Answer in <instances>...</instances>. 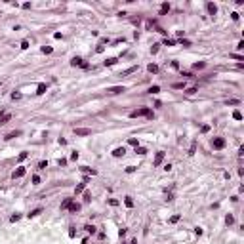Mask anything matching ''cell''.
<instances>
[{
  "instance_id": "obj_1",
  "label": "cell",
  "mask_w": 244,
  "mask_h": 244,
  "mask_svg": "<svg viewBox=\"0 0 244 244\" xmlns=\"http://www.w3.org/2000/svg\"><path fill=\"white\" fill-rule=\"evenodd\" d=\"M130 116L132 118H137V116H147V118H153V111H151L149 107H141V109H137V111H132L130 113Z\"/></svg>"
},
{
  "instance_id": "obj_2",
  "label": "cell",
  "mask_w": 244,
  "mask_h": 244,
  "mask_svg": "<svg viewBox=\"0 0 244 244\" xmlns=\"http://www.w3.org/2000/svg\"><path fill=\"white\" fill-rule=\"evenodd\" d=\"M225 145H227L225 137H214V139H212V147H214L215 151H221V149H225Z\"/></svg>"
},
{
  "instance_id": "obj_3",
  "label": "cell",
  "mask_w": 244,
  "mask_h": 244,
  "mask_svg": "<svg viewBox=\"0 0 244 244\" xmlns=\"http://www.w3.org/2000/svg\"><path fill=\"white\" fill-rule=\"evenodd\" d=\"M71 65L73 67H82V69H90V63H86L82 57H73L71 59Z\"/></svg>"
},
{
  "instance_id": "obj_4",
  "label": "cell",
  "mask_w": 244,
  "mask_h": 244,
  "mask_svg": "<svg viewBox=\"0 0 244 244\" xmlns=\"http://www.w3.org/2000/svg\"><path fill=\"white\" fill-rule=\"evenodd\" d=\"M162 160H164V151H158V153H156V156H154V160H153V166H154V168L160 166V164H162Z\"/></svg>"
},
{
  "instance_id": "obj_5",
  "label": "cell",
  "mask_w": 244,
  "mask_h": 244,
  "mask_svg": "<svg viewBox=\"0 0 244 244\" xmlns=\"http://www.w3.org/2000/svg\"><path fill=\"white\" fill-rule=\"evenodd\" d=\"M107 92H109V94H113V95H116V94L126 92V88H124V86H113V88H107Z\"/></svg>"
},
{
  "instance_id": "obj_6",
  "label": "cell",
  "mask_w": 244,
  "mask_h": 244,
  "mask_svg": "<svg viewBox=\"0 0 244 244\" xmlns=\"http://www.w3.org/2000/svg\"><path fill=\"white\" fill-rule=\"evenodd\" d=\"M206 10H208L210 15H215V13H218V6H215L214 2H206Z\"/></svg>"
},
{
  "instance_id": "obj_7",
  "label": "cell",
  "mask_w": 244,
  "mask_h": 244,
  "mask_svg": "<svg viewBox=\"0 0 244 244\" xmlns=\"http://www.w3.org/2000/svg\"><path fill=\"white\" fill-rule=\"evenodd\" d=\"M25 174H27V170H25L23 166H19V168H17V170H15V172L12 174V177H13V179H15V177H23Z\"/></svg>"
},
{
  "instance_id": "obj_8",
  "label": "cell",
  "mask_w": 244,
  "mask_h": 244,
  "mask_svg": "<svg viewBox=\"0 0 244 244\" xmlns=\"http://www.w3.org/2000/svg\"><path fill=\"white\" fill-rule=\"evenodd\" d=\"M74 133H76V135H90L92 130L90 128H74Z\"/></svg>"
},
{
  "instance_id": "obj_9",
  "label": "cell",
  "mask_w": 244,
  "mask_h": 244,
  "mask_svg": "<svg viewBox=\"0 0 244 244\" xmlns=\"http://www.w3.org/2000/svg\"><path fill=\"white\" fill-rule=\"evenodd\" d=\"M10 118H12V115H10V113H2V115H0V126L8 124V122H10Z\"/></svg>"
},
{
  "instance_id": "obj_10",
  "label": "cell",
  "mask_w": 244,
  "mask_h": 244,
  "mask_svg": "<svg viewBox=\"0 0 244 244\" xmlns=\"http://www.w3.org/2000/svg\"><path fill=\"white\" fill-rule=\"evenodd\" d=\"M124 154H126V149H124V147H116V149L113 151V156H116V158L124 156Z\"/></svg>"
},
{
  "instance_id": "obj_11",
  "label": "cell",
  "mask_w": 244,
  "mask_h": 244,
  "mask_svg": "<svg viewBox=\"0 0 244 244\" xmlns=\"http://www.w3.org/2000/svg\"><path fill=\"white\" fill-rule=\"evenodd\" d=\"M147 71L153 73V74H156V73H158V65H156V63H149V65H147Z\"/></svg>"
},
{
  "instance_id": "obj_12",
  "label": "cell",
  "mask_w": 244,
  "mask_h": 244,
  "mask_svg": "<svg viewBox=\"0 0 244 244\" xmlns=\"http://www.w3.org/2000/svg\"><path fill=\"white\" fill-rule=\"evenodd\" d=\"M135 71H137V67H135V65H132V67H128L126 71H122V73H120V76H126V74H132V73H135Z\"/></svg>"
},
{
  "instance_id": "obj_13",
  "label": "cell",
  "mask_w": 244,
  "mask_h": 244,
  "mask_svg": "<svg viewBox=\"0 0 244 244\" xmlns=\"http://www.w3.org/2000/svg\"><path fill=\"white\" fill-rule=\"evenodd\" d=\"M46 90H48V86L44 84V82H40V84H38V88H36V94H38V95H42V94H46Z\"/></svg>"
},
{
  "instance_id": "obj_14",
  "label": "cell",
  "mask_w": 244,
  "mask_h": 244,
  "mask_svg": "<svg viewBox=\"0 0 244 244\" xmlns=\"http://www.w3.org/2000/svg\"><path fill=\"white\" fill-rule=\"evenodd\" d=\"M84 189H86V183L82 181V183H78V185H76V189H74V195H80V193H84Z\"/></svg>"
},
{
  "instance_id": "obj_15",
  "label": "cell",
  "mask_w": 244,
  "mask_h": 244,
  "mask_svg": "<svg viewBox=\"0 0 244 244\" xmlns=\"http://www.w3.org/2000/svg\"><path fill=\"white\" fill-rule=\"evenodd\" d=\"M71 202H73V198H65V200L61 202V210H69V206H71Z\"/></svg>"
},
{
  "instance_id": "obj_16",
  "label": "cell",
  "mask_w": 244,
  "mask_h": 244,
  "mask_svg": "<svg viewBox=\"0 0 244 244\" xmlns=\"http://www.w3.org/2000/svg\"><path fill=\"white\" fill-rule=\"evenodd\" d=\"M116 61H118V57H109V59H105V67H113Z\"/></svg>"
},
{
  "instance_id": "obj_17",
  "label": "cell",
  "mask_w": 244,
  "mask_h": 244,
  "mask_svg": "<svg viewBox=\"0 0 244 244\" xmlns=\"http://www.w3.org/2000/svg\"><path fill=\"white\" fill-rule=\"evenodd\" d=\"M170 12V4H168V2H164L162 6H160V15H164V13H168Z\"/></svg>"
},
{
  "instance_id": "obj_18",
  "label": "cell",
  "mask_w": 244,
  "mask_h": 244,
  "mask_svg": "<svg viewBox=\"0 0 244 244\" xmlns=\"http://www.w3.org/2000/svg\"><path fill=\"white\" fill-rule=\"evenodd\" d=\"M80 170L84 172V174H92V176H95V174H97L95 170H92V168H88V166H80Z\"/></svg>"
},
{
  "instance_id": "obj_19",
  "label": "cell",
  "mask_w": 244,
  "mask_h": 244,
  "mask_svg": "<svg viewBox=\"0 0 244 244\" xmlns=\"http://www.w3.org/2000/svg\"><path fill=\"white\" fill-rule=\"evenodd\" d=\"M69 210H71V212H78V210H80V204H78V202H71Z\"/></svg>"
},
{
  "instance_id": "obj_20",
  "label": "cell",
  "mask_w": 244,
  "mask_h": 244,
  "mask_svg": "<svg viewBox=\"0 0 244 244\" xmlns=\"http://www.w3.org/2000/svg\"><path fill=\"white\" fill-rule=\"evenodd\" d=\"M17 135H21V132H19V130H17V132H10L8 135L4 137V139H13V137H17Z\"/></svg>"
},
{
  "instance_id": "obj_21",
  "label": "cell",
  "mask_w": 244,
  "mask_h": 244,
  "mask_svg": "<svg viewBox=\"0 0 244 244\" xmlns=\"http://www.w3.org/2000/svg\"><path fill=\"white\" fill-rule=\"evenodd\" d=\"M40 214H42V208H36V210H33L29 214V218H36V215H40Z\"/></svg>"
},
{
  "instance_id": "obj_22",
  "label": "cell",
  "mask_w": 244,
  "mask_h": 244,
  "mask_svg": "<svg viewBox=\"0 0 244 244\" xmlns=\"http://www.w3.org/2000/svg\"><path fill=\"white\" fill-rule=\"evenodd\" d=\"M124 204L128 206V208H133V200H132V197H126V198H124Z\"/></svg>"
},
{
  "instance_id": "obj_23",
  "label": "cell",
  "mask_w": 244,
  "mask_h": 244,
  "mask_svg": "<svg viewBox=\"0 0 244 244\" xmlns=\"http://www.w3.org/2000/svg\"><path fill=\"white\" fill-rule=\"evenodd\" d=\"M128 143H130V145H133V147H139V141H137V137H130Z\"/></svg>"
},
{
  "instance_id": "obj_24",
  "label": "cell",
  "mask_w": 244,
  "mask_h": 244,
  "mask_svg": "<svg viewBox=\"0 0 244 244\" xmlns=\"http://www.w3.org/2000/svg\"><path fill=\"white\" fill-rule=\"evenodd\" d=\"M225 223H227V225H233V223H235V218H233L231 214H229V215H225Z\"/></svg>"
},
{
  "instance_id": "obj_25",
  "label": "cell",
  "mask_w": 244,
  "mask_h": 244,
  "mask_svg": "<svg viewBox=\"0 0 244 244\" xmlns=\"http://www.w3.org/2000/svg\"><path fill=\"white\" fill-rule=\"evenodd\" d=\"M233 118L235 120H242V113L240 111H233Z\"/></svg>"
},
{
  "instance_id": "obj_26",
  "label": "cell",
  "mask_w": 244,
  "mask_h": 244,
  "mask_svg": "<svg viewBox=\"0 0 244 244\" xmlns=\"http://www.w3.org/2000/svg\"><path fill=\"white\" fill-rule=\"evenodd\" d=\"M206 67V63H204V61H200V63H195L193 65V69H195V71H198V69H204Z\"/></svg>"
},
{
  "instance_id": "obj_27",
  "label": "cell",
  "mask_w": 244,
  "mask_h": 244,
  "mask_svg": "<svg viewBox=\"0 0 244 244\" xmlns=\"http://www.w3.org/2000/svg\"><path fill=\"white\" fill-rule=\"evenodd\" d=\"M160 92V86H151L149 88V94H158Z\"/></svg>"
},
{
  "instance_id": "obj_28",
  "label": "cell",
  "mask_w": 244,
  "mask_h": 244,
  "mask_svg": "<svg viewBox=\"0 0 244 244\" xmlns=\"http://www.w3.org/2000/svg\"><path fill=\"white\" fill-rule=\"evenodd\" d=\"M27 156H29V153H25V151H23V153H19V156H17V160H19V162H23V160H25Z\"/></svg>"
},
{
  "instance_id": "obj_29",
  "label": "cell",
  "mask_w": 244,
  "mask_h": 244,
  "mask_svg": "<svg viewBox=\"0 0 244 244\" xmlns=\"http://www.w3.org/2000/svg\"><path fill=\"white\" fill-rule=\"evenodd\" d=\"M174 88H176V90H185V82H176Z\"/></svg>"
},
{
  "instance_id": "obj_30",
  "label": "cell",
  "mask_w": 244,
  "mask_h": 244,
  "mask_svg": "<svg viewBox=\"0 0 244 244\" xmlns=\"http://www.w3.org/2000/svg\"><path fill=\"white\" fill-rule=\"evenodd\" d=\"M19 219H21V214H13L12 218H10V221H12V223H15V221H19Z\"/></svg>"
},
{
  "instance_id": "obj_31",
  "label": "cell",
  "mask_w": 244,
  "mask_h": 244,
  "mask_svg": "<svg viewBox=\"0 0 244 244\" xmlns=\"http://www.w3.org/2000/svg\"><path fill=\"white\" fill-rule=\"evenodd\" d=\"M208 132H210V126H208V124H202L200 126V133H208Z\"/></svg>"
},
{
  "instance_id": "obj_32",
  "label": "cell",
  "mask_w": 244,
  "mask_h": 244,
  "mask_svg": "<svg viewBox=\"0 0 244 244\" xmlns=\"http://www.w3.org/2000/svg\"><path fill=\"white\" fill-rule=\"evenodd\" d=\"M135 153L137 154H147V149L145 147H135Z\"/></svg>"
},
{
  "instance_id": "obj_33",
  "label": "cell",
  "mask_w": 244,
  "mask_h": 244,
  "mask_svg": "<svg viewBox=\"0 0 244 244\" xmlns=\"http://www.w3.org/2000/svg\"><path fill=\"white\" fill-rule=\"evenodd\" d=\"M51 51H53L51 46H42V53H51Z\"/></svg>"
},
{
  "instance_id": "obj_34",
  "label": "cell",
  "mask_w": 244,
  "mask_h": 244,
  "mask_svg": "<svg viewBox=\"0 0 244 244\" xmlns=\"http://www.w3.org/2000/svg\"><path fill=\"white\" fill-rule=\"evenodd\" d=\"M195 92H198V88L197 86H193V88H187V92H185V94H189V95H193Z\"/></svg>"
},
{
  "instance_id": "obj_35",
  "label": "cell",
  "mask_w": 244,
  "mask_h": 244,
  "mask_svg": "<svg viewBox=\"0 0 244 244\" xmlns=\"http://www.w3.org/2000/svg\"><path fill=\"white\" fill-rule=\"evenodd\" d=\"M176 44V40H172V38H164V46H174Z\"/></svg>"
},
{
  "instance_id": "obj_36",
  "label": "cell",
  "mask_w": 244,
  "mask_h": 244,
  "mask_svg": "<svg viewBox=\"0 0 244 244\" xmlns=\"http://www.w3.org/2000/svg\"><path fill=\"white\" fill-rule=\"evenodd\" d=\"M195 151H197V141L191 143V149H189V154H195Z\"/></svg>"
},
{
  "instance_id": "obj_37",
  "label": "cell",
  "mask_w": 244,
  "mask_h": 244,
  "mask_svg": "<svg viewBox=\"0 0 244 244\" xmlns=\"http://www.w3.org/2000/svg\"><path fill=\"white\" fill-rule=\"evenodd\" d=\"M38 168H40V170H46V168H48V160H42V162H38Z\"/></svg>"
},
{
  "instance_id": "obj_38",
  "label": "cell",
  "mask_w": 244,
  "mask_h": 244,
  "mask_svg": "<svg viewBox=\"0 0 244 244\" xmlns=\"http://www.w3.org/2000/svg\"><path fill=\"white\" fill-rule=\"evenodd\" d=\"M158 48H160V44H153V46H151V53H156Z\"/></svg>"
},
{
  "instance_id": "obj_39",
  "label": "cell",
  "mask_w": 244,
  "mask_h": 244,
  "mask_svg": "<svg viewBox=\"0 0 244 244\" xmlns=\"http://www.w3.org/2000/svg\"><path fill=\"white\" fill-rule=\"evenodd\" d=\"M86 231H88V233H92V235H94V233H95V227H94V225H86Z\"/></svg>"
},
{
  "instance_id": "obj_40",
  "label": "cell",
  "mask_w": 244,
  "mask_h": 244,
  "mask_svg": "<svg viewBox=\"0 0 244 244\" xmlns=\"http://www.w3.org/2000/svg\"><path fill=\"white\" fill-rule=\"evenodd\" d=\"M179 219H181V215H172V218H170V223H177Z\"/></svg>"
},
{
  "instance_id": "obj_41",
  "label": "cell",
  "mask_w": 244,
  "mask_h": 244,
  "mask_svg": "<svg viewBox=\"0 0 244 244\" xmlns=\"http://www.w3.org/2000/svg\"><path fill=\"white\" fill-rule=\"evenodd\" d=\"M181 76H183V78H191V76H193V74L189 73V71H181Z\"/></svg>"
},
{
  "instance_id": "obj_42",
  "label": "cell",
  "mask_w": 244,
  "mask_h": 244,
  "mask_svg": "<svg viewBox=\"0 0 244 244\" xmlns=\"http://www.w3.org/2000/svg\"><path fill=\"white\" fill-rule=\"evenodd\" d=\"M238 99H227V105H238Z\"/></svg>"
},
{
  "instance_id": "obj_43",
  "label": "cell",
  "mask_w": 244,
  "mask_h": 244,
  "mask_svg": "<svg viewBox=\"0 0 244 244\" xmlns=\"http://www.w3.org/2000/svg\"><path fill=\"white\" fill-rule=\"evenodd\" d=\"M181 46H191V40H187V38H181Z\"/></svg>"
},
{
  "instance_id": "obj_44",
  "label": "cell",
  "mask_w": 244,
  "mask_h": 244,
  "mask_svg": "<svg viewBox=\"0 0 244 244\" xmlns=\"http://www.w3.org/2000/svg\"><path fill=\"white\" fill-rule=\"evenodd\" d=\"M84 200H86V202H90V200H92V195L88 193V191H86V193H84Z\"/></svg>"
},
{
  "instance_id": "obj_45",
  "label": "cell",
  "mask_w": 244,
  "mask_h": 244,
  "mask_svg": "<svg viewBox=\"0 0 244 244\" xmlns=\"http://www.w3.org/2000/svg\"><path fill=\"white\" fill-rule=\"evenodd\" d=\"M12 99H21V94H19V92H13V94H12Z\"/></svg>"
},
{
  "instance_id": "obj_46",
  "label": "cell",
  "mask_w": 244,
  "mask_h": 244,
  "mask_svg": "<svg viewBox=\"0 0 244 244\" xmlns=\"http://www.w3.org/2000/svg\"><path fill=\"white\" fill-rule=\"evenodd\" d=\"M57 143H59V145H67V139H65V137H59V139H57Z\"/></svg>"
},
{
  "instance_id": "obj_47",
  "label": "cell",
  "mask_w": 244,
  "mask_h": 244,
  "mask_svg": "<svg viewBox=\"0 0 244 244\" xmlns=\"http://www.w3.org/2000/svg\"><path fill=\"white\" fill-rule=\"evenodd\" d=\"M231 17H233V21H238V17H240V15H238L236 12H233V13H231Z\"/></svg>"
},
{
  "instance_id": "obj_48",
  "label": "cell",
  "mask_w": 244,
  "mask_h": 244,
  "mask_svg": "<svg viewBox=\"0 0 244 244\" xmlns=\"http://www.w3.org/2000/svg\"><path fill=\"white\" fill-rule=\"evenodd\" d=\"M21 48H23V50H27V48H29V40H23V42H21Z\"/></svg>"
},
{
  "instance_id": "obj_49",
  "label": "cell",
  "mask_w": 244,
  "mask_h": 244,
  "mask_svg": "<svg viewBox=\"0 0 244 244\" xmlns=\"http://www.w3.org/2000/svg\"><path fill=\"white\" fill-rule=\"evenodd\" d=\"M103 50H105V46H103V44H99V46H97V48H95V51H97V53H101V51H103Z\"/></svg>"
},
{
  "instance_id": "obj_50",
  "label": "cell",
  "mask_w": 244,
  "mask_h": 244,
  "mask_svg": "<svg viewBox=\"0 0 244 244\" xmlns=\"http://www.w3.org/2000/svg\"><path fill=\"white\" fill-rule=\"evenodd\" d=\"M33 183L38 185V183H40V177H38V176H33Z\"/></svg>"
},
{
  "instance_id": "obj_51",
  "label": "cell",
  "mask_w": 244,
  "mask_h": 244,
  "mask_svg": "<svg viewBox=\"0 0 244 244\" xmlns=\"http://www.w3.org/2000/svg\"><path fill=\"white\" fill-rule=\"evenodd\" d=\"M126 172H128V174H133V172H135V166H128V168H126Z\"/></svg>"
},
{
  "instance_id": "obj_52",
  "label": "cell",
  "mask_w": 244,
  "mask_h": 244,
  "mask_svg": "<svg viewBox=\"0 0 244 244\" xmlns=\"http://www.w3.org/2000/svg\"><path fill=\"white\" fill-rule=\"evenodd\" d=\"M109 204H111V206H118V200H116V198H111V200H109Z\"/></svg>"
},
{
  "instance_id": "obj_53",
  "label": "cell",
  "mask_w": 244,
  "mask_h": 244,
  "mask_svg": "<svg viewBox=\"0 0 244 244\" xmlns=\"http://www.w3.org/2000/svg\"><path fill=\"white\" fill-rule=\"evenodd\" d=\"M236 50H244V42H242V40H240V42L236 44Z\"/></svg>"
},
{
  "instance_id": "obj_54",
  "label": "cell",
  "mask_w": 244,
  "mask_h": 244,
  "mask_svg": "<svg viewBox=\"0 0 244 244\" xmlns=\"http://www.w3.org/2000/svg\"><path fill=\"white\" fill-rule=\"evenodd\" d=\"M71 160H78V153H76V151H74V153L71 154Z\"/></svg>"
},
{
  "instance_id": "obj_55",
  "label": "cell",
  "mask_w": 244,
  "mask_h": 244,
  "mask_svg": "<svg viewBox=\"0 0 244 244\" xmlns=\"http://www.w3.org/2000/svg\"><path fill=\"white\" fill-rule=\"evenodd\" d=\"M57 164H59V166H65V164H67V160H65V158H59V160H57Z\"/></svg>"
},
{
  "instance_id": "obj_56",
  "label": "cell",
  "mask_w": 244,
  "mask_h": 244,
  "mask_svg": "<svg viewBox=\"0 0 244 244\" xmlns=\"http://www.w3.org/2000/svg\"><path fill=\"white\" fill-rule=\"evenodd\" d=\"M130 244H137V240H132V242H130Z\"/></svg>"
},
{
  "instance_id": "obj_57",
  "label": "cell",
  "mask_w": 244,
  "mask_h": 244,
  "mask_svg": "<svg viewBox=\"0 0 244 244\" xmlns=\"http://www.w3.org/2000/svg\"><path fill=\"white\" fill-rule=\"evenodd\" d=\"M122 244H126V242H122Z\"/></svg>"
}]
</instances>
